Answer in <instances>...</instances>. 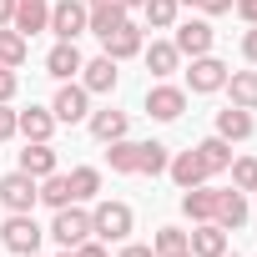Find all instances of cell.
<instances>
[{
	"label": "cell",
	"mask_w": 257,
	"mask_h": 257,
	"mask_svg": "<svg viewBox=\"0 0 257 257\" xmlns=\"http://www.w3.org/2000/svg\"><path fill=\"white\" fill-rule=\"evenodd\" d=\"M71 252H76V257H106V242H101V237H86V242L71 247Z\"/></svg>",
	"instance_id": "cell-36"
},
{
	"label": "cell",
	"mask_w": 257,
	"mask_h": 257,
	"mask_svg": "<svg viewBox=\"0 0 257 257\" xmlns=\"http://www.w3.org/2000/svg\"><path fill=\"white\" fill-rule=\"evenodd\" d=\"M66 182H71V202H91V197L101 192V172H96V167H76Z\"/></svg>",
	"instance_id": "cell-29"
},
{
	"label": "cell",
	"mask_w": 257,
	"mask_h": 257,
	"mask_svg": "<svg viewBox=\"0 0 257 257\" xmlns=\"http://www.w3.org/2000/svg\"><path fill=\"white\" fill-rule=\"evenodd\" d=\"M217 137H227V142H247V137H252V111H242V106L217 111Z\"/></svg>",
	"instance_id": "cell-27"
},
{
	"label": "cell",
	"mask_w": 257,
	"mask_h": 257,
	"mask_svg": "<svg viewBox=\"0 0 257 257\" xmlns=\"http://www.w3.org/2000/svg\"><path fill=\"white\" fill-rule=\"evenodd\" d=\"M61 257H76V252H71V247H61Z\"/></svg>",
	"instance_id": "cell-44"
},
{
	"label": "cell",
	"mask_w": 257,
	"mask_h": 257,
	"mask_svg": "<svg viewBox=\"0 0 257 257\" xmlns=\"http://www.w3.org/2000/svg\"><path fill=\"white\" fill-rule=\"evenodd\" d=\"M182 247H187V232H182V227H162V232H157V242H152V252H157V257L182 252Z\"/></svg>",
	"instance_id": "cell-33"
},
{
	"label": "cell",
	"mask_w": 257,
	"mask_h": 257,
	"mask_svg": "<svg viewBox=\"0 0 257 257\" xmlns=\"http://www.w3.org/2000/svg\"><path fill=\"white\" fill-rule=\"evenodd\" d=\"M41 222L31 217V212H11L6 217V227H0V242H6V252H16V257H26V252H41Z\"/></svg>",
	"instance_id": "cell-2"
},
{
	"label": "cell",
	"mask_w": 257,
	"mask_h": 257,
	"mask_svg": "<svg viewBox=\"0 0 257 257\" xmlns=\"http://www.w3.org/2000/svg\"><path fill=\"white\" fill-rule=\"evenodd\" d=\"M187 111V91L182 86H152L147 91V116L152 121H177Z\"/></svg>",
	"instance_id": "cell-12"
},
{
	"label": "cell",
	"mask_w": 257,
	"mask_h": 257,
	"mask_svg": "<svg viewBox=\"0 0 257 257\" xmlns=\"http://www.w3.org/2000/svg\"><path fill=\"white\" fill-rule=\"evenodd\" d=\"M242 56H247V61H252V66H257V26H252V31H247V36H242Z\"/></svg>",
	"instance_id": "cell-39"
},
{
	"label": "cell",
	"mask_w": 257,
	"mask_h": 257,
	"mask_svg": "<svg viewBox=\"0 0 257 257\" xmlns=\"http://www.w3.org/2000/svg\"><path fill=\"white\" fill-rule=\"evenodd\" d=\"M232 6H237V16H242L247 26H257V0H232Z\"/></svg>",
	"instance_id": "cell-38"
},
{
	"label": "cell",
	"mask_w": 257,
	"mask_h": 257,
	"mask_svg": "<svg viewBox=\"0 0 257 257\" xmlns=\"http://www.w3.org/2000/svg\"><path fill=\"white\" fill-rule=\"evenodd\" d=\"M187 252H192V257H222V252H227V232H222L217 222H197V227L187 232Z\"/></svg>",
	"instance_id": "cell-16"
},
{
	"label": "cell",
	"mask_w": 257,
	"mask_h": 257,
	"mask_svg": "<svg viewBox=\"0 0 257 257\" xmlns=\"http://www.w3.org/2000/svg\"><path fill=\"white\" fill-rule=\"evenodd\" d=\"M132 207L126 202H96L91 207V237H101V242H126L132 237Z\"/></svg>",
	"instance_id": "cell-1"
},
{
	"label": "cell",
	"mask_w": 257,
	"mask_h": 257,
	"mask_svg": "<svg viewBox=\"0 0 257 257\" xmlns=\"http://www.w3.org/2000/svg\"><path fill=\"white\" fill-rule=\"evenodd\" d=\"M121 6H126V11H142V6H147V0H121Z\"/></svg>",
	"instance_id": "cell-42"
},
{
	"label": "cell",
	"mask_w": 257,
	"mask_h": 257,
	"mask_svg": "<svg viewBox=\"0 0 257 257\" xmlns=\"http://www.w3.org/2000/svg\"><path fill=\"white\" fill-rule=\"evenodd\" d=\"M232 187L237 192H257V157H232Z\"/></svg>",
	"instance_id": "cell-32"
},
{
	"label": "cell",
	"mask_w": 257,
	"mask_h": 257,
	"mask_svg": "<svg viewBox=\"0 0 257 257\" xmlns=\"http://www.w3.org/2000/svg\"><path fill=\"white\" fill-rule=\"evenodd\" d=\"M126 21H132V16H126V6H121V0H96V6H86V31L91 36H111V31H121Z\"/></svg>",
	"instance_id": "cell-10"
},
{
	"label": "cell",
	"mask_w": 257,
	"mask_h": 257,
	"mask_svg": "<svg viewBox=\"0 0 257 257\" xmlns=\"http://www.w3.org/2000/svg\"><path fill=\"white\" fill-rule=\"evenodd\" d=\"M81 66H86V56L76 51V41H56V46L46 51V71H51L56 81H76Z\"/></svg>",
	"instance_id": "cell-13"
},
{
	"label": "cell",
	"mask_w": 257,
	"mask_h": 257,
	"mask_svg": "<svg viewBox=\"0 0 257 257\" xmlns=\"http://www.w3.org/2000/svg\"><path fill=\"white\" fill-rule=\"evenodd\" d=\"M167 162H172V152H167L162 142H142V167H137L142 177H162V172H167Z\"/></svg>",
	"instance_id": "cell-30"
},
{
	"label": "cell",
	"mask_w": 257,
	"mask_h": 257,
	"mask_svg": "<svg viewBox=\"0 0 257 257\" xmlns=\"http://www.w3.org/2000/svg\"><path fill=\"white\" fill-rule=\"evenodd\" d=\"M197 11H202V16H227L232 0H197Z\"/></svg>",
	"instance_id": "cell-37"
},
{
	"label": "cell",
	"mask_w": 257,
	"mask_h": 257,
	"mask_svg": "<svg viewBox=\"0 0 257 257\" xmlns=\"http://www.w3.org/2000/svg\"><path fill=\"white\" fill-rule=\"evenodd\" d=\"M51 116L66 121V126L86 121V116H91V91H86L81 81H61V91H56V101H51Z\"/></svg>",
	"instance_id": "cell-5"
},
{
	"label": "cell",
	"mask_w": 257,
	"mask_h": 257,
	"mask_svg": "<svg viewBox=\"0 0 257 257\" xmlns=\"http://www.w3.org/2000/svg\"><path fill=\"white\" fill-rule=\"evenodd\" d=\"M16 91H21V76L11 66H0V101H16Z\"/></svg>",
	"instance_id": "cell-34"
},
{
	"label": "cell",
	"mask_w": 257,
	"mask_h": 257,
	"mask_svg": "<svg viewBox=\"0 0 257 257\" xmlns=\"http://www.w3.org/2000/svg\"><path fill=\"white\" fill-rule=\"evenodd\" d=\"M11 16H16V0H0V26H11Z\"/></svg>",
	"instance_id": "cell-41"
},
{
	"label": "cell",
	"mask_w": 257,
	"mask_h": 257,
	"mask_svg": "<svg viewBox=\"0 0 257 257\" xmlns=\"http://www.w3.org/2000/svg\"><path fill=\"white\" fill-rule=\"evenodd\" d=\"M36 202H41V182L36 177H26L21 167L0 177V207H6V212H31Z\"/></svg>",
	"instance_id": "cell-4"
},
{
	"label": "cell",
	"mask_w": 257,
	"mask_h": 257,
	"mask_svg": "<svg viewBox=\"0 0 257 257\" xmlns=\"http://www.w3.org/2000/svg\"><path fill=\"white\" fill-rule=\"evenodd\" d=\"M86 6H96V0H86Z\"/></svg>",
	"instance_id": "cell-47"
},
{
	"label": "cell",
	"mask_w": 257,
	"mask_h": 257,
	"mask_svg": "<svg viewBox=\"0 0 257 257\" xmlns=\"http://www.w3.org/2000/svg\"><path fill=\"white\" fill-rule=\"evenodd\" d=\"M222 91L232 96V106L257 111V71H227V86H222Z\"/></svg>",
	"instance_id": "cell-23"
},
{
	"label": "cell",
	"mask_w": 257,
	"mask_h": 257,
	"mask_svg": "<svg viewBox=\"0 0 257 257\" xmlns=\"http://www.w3.org/2000/svg\"><path fill=\"white\" fill-rule=\"evenodd\" d=\"M106 162H111V172H121V177H137V167H142V142H106Z\"/></svg>",
	"instance_id": "cell-24"
},
{
	"label": "cell",
	"mask_w": 257,
	"mask_h": 257,
	"mask_svg": "<svg viewBox=\"0 0 257 257\" xmlns=\"http://www.w3.org/2000/svg\"><path fill=\"white\" fill-rule=\"evenodd\" d=\"M51 237H56L61 247H81V242L91 237V212H86L81 202L56 207V217H51Z\"/></svg>",
	"instance_id": "cell-3"
},
{
	"label": "cell",
	"mask_w": 257,
	"mask_h": 257,
	"mask_svg": "<svg viewBox=\"0 0 257 257\" xmlns=\"http://www.w3.org/2000/svg\"><path fill=\"white\" fill-rule=\"evenodd\" d=\"M101 46H106V56H111V61L121 66V61L142 56V46H147V41H142V26H132V21H126V26H121V31H111V36H106Z\"/></svg>",
	"instance_id": "cell-19"
},
{
	"label": "cell",
	"mask_w": 257,
	"mask_h": 257,
	"mask_svg": "<svg viewBox=\"0 0 257 257\" xmlns=\"http://www.w3.org/2000/svg\"><path fill=\"white\" fill-rule=\"evenodd\" d=\"M41 202H46V207H71V182H66L61 172L41 177Z\"/></svg>",
	"instance_id": "cell-31"
},
{
	"label": "cell",
	"mask_w": 257,
	"mask_h": 257,
	"mask_svg": "<svg viewBox=\"0 0 257 257\" xmlns=\"http://www.w3.org/2000/svg\"><path fill=\"white\" fill-rule=\"evenodd\" d=\"M167 257H192V252H187V247H182V252H167Z\"/></svg>",
	"instance_id": "cell-43"
},
{
	"label": "cell",
	"mask_w": 257,
	"mask_h": 257,
	"mask_svg": "<svg viewBox=\"0 0 257 257\" xmlns=\"http://www.w3.org/2000/svg\"><path fill=\"white\" fill-rule=\"evenodd\" d=\"M167 172H172V182H177L182 192H192V187H202V182H207V167H202L197 147H192V152H177V157L167 162Z\"/></svg>",
	"instance_id": "cell-18"
},
{
	"label": "cell",
	"mask_w": 257,
	"mask_h": 257,
	"mask_svg": "<svg viewBox=\"0 0 257 257\" xmlns=\"http://www.w3.org/2000/svg\"><path fill=\"white\" fill-rule=\"evenodd\" d=\"M116 257H157V252H152V247H142V242H126Z\"/></svg>",
	"instance_id": "cell-40"
},
{
	"label": "cell",
	"mask_w": 257,
	"mask_h": 257,
	"mask_svg": "<svg viewBox=\"0 0 257 257\" xmlns=\"http://www.w3.org/2000/svg\"><path fill=\"white\" fill-rule=\"evenodd\" d=\"M197 157H202L207 177H217V172L232 167V142H227V137H207V142H197Z\"/></svg>",
	"instance_id": "cell-25"
},
{
	"label": "cell",
	"mask_w": 257,
	"mask_h": 257,
	"mask_svg": "<svg viewBox=\"0 0 257 257\" xmlns=\"http://www.w3.org/2000/svg\"><path fill=\"white\" fill-rule=\"evenodd\" d=\"M16 137V111H11V101H0V142H11Z\"/></svg>",
	"instance_id": "cell-35"
},
{
	"label": "cell",
	"mask_w": 257,
	"mask_h": 257,
	"mask_svg": "<svg viewBox=\"0 0 257 257\" xmlns=\"http://www.w3.org/2000/svg\"><path fill=\"white\" fill-rule=\"evenodd\" d=\"M116 81H121V71H116V61L101 51V56H91L86 66H81V86L91 91V96H111L116 91Z\"/></svg>",
	"instance_id": "cell-8"
},
{
	"label": "cell",
	"mask_w": 257,
	"mask_h": 257,
	"mask_svg": "<svg viewBox=\"0 0 257 257\" xmlns=\"http://www.w3.org/2000/svg\"><path fill=\"white\" fill-rule=\"evenodd\" d=\"M26 257H41V252H26Z\"/></svg>",
	"instance_id": "cell-46"
},
{
	"label": "cell",
	"mask_w": 257,
	"mask_h": 257,
	"mask_svg": "<svg viewBox=\"0 0 257 257\" xmlns=\"http://www.w3.org/2000/svg\"><path fill=\"white\" fill-rule=\"evenodd\" d=\"M86 126H91V137L106 147V142H121L126 132H132V116L116 111V106H101V111H91V116H86Z\"/></svg>",
	"instance_id": "cell-11"
},
{
	"label": "cell",
	"mask_w": 257,
	"mask_h": 257,
	"mask_svg": "<svg viewBox=\"0 0 257 257\" xmlns=\"http://www.w3.org/2000/svg\"><path fill=\"white\" fill-rule=\"evenodd\" d=\"M212 41H217V31H212L207 21H182L172 46H177L182 56H207V51H212Z\"/></svg>",
	"instance_id": "cell-15"
},
{
	"label": "cell",
	"mask_w": 257,
	"mask_h": 257,
	"mask_svg": "<svg viewBox=\"0 0 257 257\" xmlns=\"http://www.w3.org/2000/svg\"><path fill=\"white\" fill-rule=\"evenodd\" d=\"M212 212H217V187H192V192H182V217L187 222H212Z\"/></svg>",
	"instance_id": "cell-20"
},
{
	"label": "cell",
	"mask_w": 257,
	"mask_h": 257,
	"mask_svg": "<svg viewBox=\"0 0 257 257\" xmlns=\"http://www.w3.org/2000/svg\"><path fill=\"white\" fill-rule=\"evenodd\" d=\"M222 257H227V252H222ZM232 257H237V252H232Z\"/></svg>",
	"instance_id": "cell-48"
},
{
	"label": "cell",
	"mask_w": 257,
	"mask_h": 257,
	"mask_svg": "<svg viewBox=\"0 0 257 257\" xmlns=\"http://www.w3.org/2000/svg\"><path fill=\"white\" fill-rule=\"evenodd\" d=\"M21 172L26 177H51L56 172V152H51V142H26V152H21Z\"/></svg>",
	"instance_id": "cell-22"
},
{
	"label": "cell",
	"mask_w": 257,
	"mask_h": 257,
	"mask_svg": "<svg viewBox=\"0 0 257 257\" xmlns=\"http://www.w3.org/2000/svg\"><path fill=\"white\" fill-rule=\"evenodd\" d=\"M16 137H26V142H51V137H56V116H51V106L16 111Z\"/></svg>",
	"instance_id": "cell-14"
},
{
	"label": "cell",
	"mask_w": 257,
	"mask_h": 257,
	"mask_svg": "<svg viewBox=\"0 0 257 257\" xmlns=\"http://www.w3.org/2000/svg\"><path fill=\"white\" fill-rule=\"evenodd\" d=\"M177 0H147V6H142V16H147V31H172L177 26Z\"/></svg>",
	"instance_id": "cell-28"
},
{
	"label": "cell",
	"mask_w": 257,
	"mask_h": 257,
	"mask_svg": "<svg viewBox=\"0 0 257 257\" xmlns=\"http://www.w3.org/2000/svg\"><path fill=\"white\" fill-rule=\"evenodd\" d=\"M46 31H56V41H76V36H86V0H56Z\"/></svg>",
	"instance_id": "cell-7"
},
{
	"label": "cell",
	"mask_w": 257,
	"mask_h": 257,
	"mask_svg": "<svg viewBox=\"0 0 257 257\" xmlns=\"http://www.w3.org/2000/svg\"><path fill=\"white\" fill-rule=\"evenodd\" d=\"M142 56H147V71L162 81V76H172L177 66H182V51L172 46V41H152V46H142Z\"/></svg>",
	"instance_id": "cell-21"
},
{
	"label": "cell",
	"mask_w": 257,
	"mask_h": 257,
	"mask_svg": "<svg viewBox=\"0 0 257 257\" xmlns=\"http://www.w3.org/2000/svg\"><path fill=\"white\" fill-rule=\"evenodd\" d=\"M212 222H217L222 232L247 227V192H237V187H217V212H212Z\"/></svg>",
	"instance_id": "cell-9"
},
{
	"label": "cell",
	"mask_w": 257,
	"mask_h": 257,
	"mask_svg": "<svg viewBox=\"0 0 257 257\" xmlns=\"http://www.w3.org/2000/svg\"><path fill=\"white\" fill-rule=\"evenodd\" d=\"M11 26L31 41L36 31H46L51 26V0H16V16H11Z\"/></svg>",
	"instance_id": "cell-17"
},
{
	"label": "cell",
	"mask_w": 257,
	"mask_h": 257,
	"mask_svg": "<svg viewBox=\"0 0 257 257\" xmlns=\"http://www.w3.org/2000/svg\"><path fill=\"white\" fill-rule=\"evenodd\" d=\"M222 86H227V61H217L212 51H207V56H192L187 91H197V96H212V91H222Z\"/></svg>",
	"instance_id": "cell-6"
},
{
	"label": "cell",
	"mask_w": 257,
	"mask_h": 257,
	"mask_svg": "<svg viewBox=\"0 0 257 257\" xmlns=\"http://www.w3.org/2000/svg\"><path fill=\"white\" fill-rule=\"evenodd\" d=\"M26 56H31V41H26L16 26H0V66L21 71V66H26Z\"/></svg>",
	"instance_id": "cell-26"
},
{
	"label": "cell",
	"mask_w": 257,
	"mask_h": 257,
	"mask_svg": "<svg viewBox=\"0 0 257 257\" xmlns=\"http://www.w3.org/2000/svg\"><path fill=\"white\" fill-rule=\"evenodd\" d=\"M177 6H197V0H177Z\"/></svg>",
	"instance_id": "cell-45"
}]
</instances>
